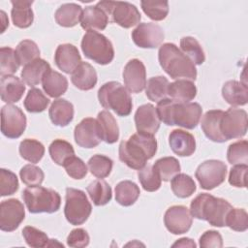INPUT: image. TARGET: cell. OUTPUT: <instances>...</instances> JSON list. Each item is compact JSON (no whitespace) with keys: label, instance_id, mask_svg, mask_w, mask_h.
<instances>
[{"label":"cell","instance_id":"obj_1","mask_svg":"<svg viewBox=\"0 0 248 248\" xmlns=\"http://www.w3.org/2000/svg\"><path fill=\"white\" fill-rule=\"evenodd\" d=\"M156 111L160 121L168 126L194 129L200 122L202 108L198 103L176 102L167 98L158 102Z\"/></svg>","mask_w":248,"mask_h":248},{"label":"cell","instance_id":"obj_2","mask_svg":"<svg viewBox=\"0 0 248 248\" xmlns=\"http://www.w3.org/2000/svg\"><path fill=\"white\" fill-rule=\"evenodd\" d=\"M157 151V140L153 136L137 133L119 144V159L129 168L140 170Z\"/></svg>","mask_w":248,"mask_h":248},{"label":"cell","instance_id":"obj_3","mask_svg":"<svg viewBox=\"0 0 248 248\" xmlns=\"http://www.w3.org/2000/svg\"><path fill=\"white\" fill-rule=\"evenodd\" d=\"M232 208L228 201L202 193L191 202L190 213L196 219L204 220L211 226L222 228L226 226V218Z\"/></svg>","mask_w":248,"mask_h":248},{"label":"cell","instance_id":"obj_4","mask_svg":"<svg viewBox=\"0 0 248 248\" xmlns=\"http://www.w3.org/2000/svg\"><path fill=\"white\" fill-rule=\"evenodd\" d=\"M158 59L163 70L174 79L195 80L197 69L195 64L172 43L163 44L158 51Z\"/></svg>","mask_w":248,"mask_h":248},{"label":"cell","instance_id":"obj_5","mask_svg":"<svg viewBox=\"0 0 248 248\" xmlns=\"http://www.w3.org/2000/svg\"><path fill=\"white\" fill-rule=\"evenodd\" d=\"M98 99L103 108L112 109L119 116L131 113L133 103L129 91L118 81H108L98 90Z\"/></svg>","mask_w":248,"mask_h":248},{"label":"cell","instance_id":"obj_6","mask_svg":"<svg viewBox=\"0 0 248 248\" xmlns=\"http://www.w3.org/2000/svg\"><path fill=\"white\" fill-rule=\"evenodd\" d=\"M22 199L31 213H53L60 208V195L40 185L29 186L22 192Z\"/></svg>","mask_w":248,"mask_h":248},{"label":"cell","instance_id":"obj_7","mask_svg":"<svg viewBox=\"0 0 248 248\" xmlns=\"http://www.w3.org/2000/svg\"><path fill=\"white\" fill-rule=\"evenodd\" d=\"M81 50L85 57L100 65L109 64L114 57L111 42L103 34L87 31L81 40Z\"/></svg>","mask_w":248,"mask_h":248},{"label":"cell","instance_id":"obj_8","mask_svg":"<svg viewBox=\"0 0 248 248\" xmlns=\"http://www.w3.org/2000/svg\"><path fill=\"white\" fill-rule=\"evenodd\" d=\"M64 214L67 221L74 226L83 224L91 214L92 206L85 193L79 189L67 188Z\"/></svg>","mask_w":248,"mask_h":248},{"label":"cell","instance_id":"obj_9","mask_svg":"<svg viewBox=\"0 0 248 248\" xmlns=\"http://www.w3.org/2000/svg\"><path fill=\"white\" fill-rule=\"evenodd\" d=\"M108 16L112 17V21L123 28H131L140 21V14L138 8L129 2L100 1L96 4Z\"/></svg>","mask_w":248,"mask_h":248},{"label":"cell","instance_id":"obj_10","mask_svg":"<svg viewBox=\"0 0 248 248\" xmlns=\"http://www.w3.org/2000/svg\"><path fill=\"white\" fill-rule=\"evenodd\" d=\"M227 175V166L220 160H206L196 170L195 176L201 188L212 190L225 181Z\"/></svg>","mask_w":248,"mask_h":248},{"label":"cell","instance_id":"obj_11","mask_svg":"<svg viewBox=\"0 0 248 248\" xmlns=\"http://www.w3.org/2000/svg\"><path fill=\"white\" fill-rule=\"evenodd\" d=\"M247 112L242 108H230L221 119V132L226 139H240L247 133Z\"/></svg>","mask_w":248,"mask_h":248},{"label":"cell","instance_id":"obj_12","mask_svg":"<svg viewBox=\"0 0 248 248\" xmlns=\"http://www.w3.org/2000/svg\"><path fill=\"white\" fill-rule=\"evenodd\" d=\"M26 128V116L14 105H6L1 108V132L9 139L19 138Z\"/></svg>","mask_w":248,"mask_h":248},{"label":"cell","instance_id":"obj_13","mask_svg":"<svg viewBox=\"0 0 248 248\" xmlns=\"http://www.w3.org/2000/svg\"><path fill=\"white\" fill-rule=\"evenodd\" d=\"M165 34L162 27L152 22L140 23L132 31L133 42L141 48L158 47L164 41Z\"/></svg>","mask_w":248,"mask_h":248},{"label":"cell","instance_id":"obj_14","mask_svg":"<svg viewBox=\"0 0 248 248\" xmlns=\"http://www.w3.org/2000/svg\"><path fill=\"white\" fill-rule=\"evenodd\" d=\"M25 218L23 204L17 199L3 201L0 204V229L13 232L18 228Z\"/></svg>","mask_w":248,"mask_h":248},{"label":"cell","instance_id":"obj_15","mask_svg":"<svg viewBox=\"0 0 248 248\" xmlns=\"http://www.w3.org/2000/svg\"><path fill=\"white\" fill-rule=\"evenodd\" d=\"M193 218L190 210L184 205H173L167 209L164 215V224L167 230L173 234L187 232L192 226Z\"/></svg>","mask_w":248,"mask_h":248},{"label":"cell","instance_id":"obj_16","mask_svg":"<svg viewBox=\"0 0 248 248\" xmlns=\"http://www.w3.org/2000/svg\"><path fill=\"white\" fill-rule=\"evenodd\" d=\"M75 140L78 145L83 148H94L102 140L97 119L87 117L82 119L74 131Z\"/></svg>","mask_w":248,"mask_h":248},{"label":"cell","instance_id":"obj_17","mask_svg":"<svg viewBox=\"0 0 248 248\" xmlns=\"http://www.w3.org/2000/svg\"><path fill=\"white\" fill-rule=\"evenodd\" d=\"M123 80L129 92H141L146 86V70L144 64L137 58L128 61L123 70Z\"/></svg>","mask_w":248,"mask_h":248},{"label":"cell","instance_id":"obj_18","mask_svg":"<svg viewBox=\"0 0 248 248\" xmlns=\"http://www.w3.org/2000/svg\"><path fill=\"white\" fill-rule=\"evenodd\" d=\"M160 122L156 108L151 104H144L136 110L135 123L138 133L153 136L159 130Z\"/></svg>","mask_w":248,"mask_h":248},{"label":"cell","instance_id":"obj_19","mask_svg":"<svg viewBox=\"0 0 248 248\" xmlns=\"http://www.w3.org/2000/svg\"><path fill=\"white\" fill-rule=\"evenodd\" d=\"M54 62L62 72L72 74L82 61L77 46L71 44H62L55 50Z\"/></svg>","mask_w":248,"mask_h":248},{"label":"cell","instance_id":"obj_20","mask_svg":"<svg viewBox=\"0 0 248 248\" xmlns=\"http://www.w3.org/2000/svg\"><path fill=\"white\" fill-rule=\"evenodd\" d=\"M169 144L172 152L180 157L191 156L196 150V140L192 134L175 129L169 136Z\"/></svg>","mask_w":248,"mask_h":248},{"label":"cell","instance_id":"obj_21","mask_svg":"<svg viewBox=\"0 0 248 248\" xmlns=\"http://www.w3.org/2000/svg\"><path fill=\"white\" fill-rule=\"evenodd\" d=\"M224 111L221 109H211L204 113L201 126L205 137L214 142L227 141L221 132V119Z\"/></svg>","mask_w":248,"mask_h":248},{"label":"cell","instance_id":"obj_22","mask_svg":"<svg viewBox=\"0 0 248 248\" xmlns=\"http://www.w3.org/2000/svg\"><path fill=\"white\" fill-rule=\"evenodd\" d=\"M109 19L108 15L98 6H87L82 11L80 17V25L87 31H101L104 30Z\"/></svg>","mask_w":248,"mask_h":248},{"label":"cell","instance_id":"obj_23","mask_svg":"<svg viewBox=\"0 0 248 248\" xmlns=\"http://www.w3.org/2000/svg\"><path fill=\"white\" fill-rule=\"evenodd\" d=\"M25 91L24 82L15 76L1 78L0 94L3 102L13 104L18 102Z\"/></svg>","mask_w":248,"mask_h":248},{"label":"cell","instance_id":"obj_24","mask_svg":"<svg viewBox=\"0 0 248 248\" xmlns=\"http://www.w3.org/2000/svg\"><path fill=\"white\" fill-rule=\"evenodd\" d=\"M71 80L79 90H91L97 83L96 70L89 63L81 62L71 74Z\"/></svg>","mask_w":248,"mask_h":248},{"label":"cell","instance_id":"obj_25","mask_svg":"<svg viewBox=\"0 0 248 248\" xmlns=\"http://www.w3.org/2000/svg\"><path fill=\"white\" fill-rule=\"evenodd\" d=\"M222 96L231 106H244L248 102L247 85L237 80H229L222 87Z\"/></svg>","mask_w":248,"mask_h":248},{"label":"cell","instance_id":"obj_26","mask_svg":"<svg viewBox=\"0 0 248 248\" xmlns=\"http://www.w3.org/2000/svg\"><path fill=\"white\" fill-rule=\"evenodd\" d=\"M48 115L54 125L65 127L74 118V106L66 99L54 100L49 108Z\"/></svg>","mask_w":248,"mask_h":248},{"label":"cell","instance_id":"obj_27","mask_svg":"<svg viewBox=\"0 0 248 248\" xmlns=\"http://www.w3.org/2000/svg\"><path fill=\"white\" fill-rule=\"evenodd\" d=\"M50 69V65L46 60L38 58L23 67L20 77L24 83L33 87L42 82L43 78Z\"/></svg>","mask_w":248,"mask_h":248},{"label":"cell","instance_id":"obj_28","mask_svg":"<svg viewBox=\"0 0 248 248\" xmlns=\"http://www.w3.org/2000/svg\"><path fill=\"white\" fill-rule=\"evenodd\" d=\"M97 122L102 140L107 143H114L119 139V128L114 116L108 110H102L98 113Z\"/></svg>","mask_w":248,"mask_h":248},{"label":"cell","instance_id":"obj_29","mask_svg":"<svg viewBox=\"0 0 248 248\" xmlns=\"http://www.w3.org/2000/svg\"><path fill=\"white\" fill-rule=\"evenodd\" d=\"M13 8L11 11L12 20L15 26L18 28H28L34 20V14L31 9L33 1L16 0L11 1Z\"/></svg>","mask_w":248,"mask_h":248},{"label":"cell","instance_id":"obj_30","mask_svg":"<svg viewBox=\"0 0 248 248\" xmlns=\"http://www.w3.org/2000/svg\"><path fill=\"white\" fill-rule=\"evenodd\" d=\"M44 91L52 98H58L68 89V79L62 74L49 70L42 80Z\"/></svg>","mask_w":248,"mask_h":248},{"label":"cell","instance_id":"obj_31","mask_svg":"<svg viewBox=\"0 0 248 248\" xmlns=\"http://www.w3.org/2000/svg\"><path fill=\"white\" fill-rule=\"evenodd\" d=\"M168 95L176 102H190L197 95V87L192 80L177 79L169 84Z\"/></svg>","mask_w":248,"mask_h":248},{"label":"cell","instance_id":"obj_32","mask_svg":"<svg viewBox=\"0 0 248 248\" xmlns=\"http://www.w3.org/2000/svg\"><path fill=\"white\" fill-rule=\"evenodd\" d=\"M82 9L76 3H66L61 5L54 14L55 21L63 27H74L80 21Z\"/></svg>","mask_w":248,"mask_h":248},{"label":"cell","instance_id":"obj_33","mask_svg":"<svg viewBox=\"0 0 248 248\" xmlns=\"http://www.w3.org/2000/svg\"><path fill=\"white\" fill-rule=\"evenodd\" d=\"M140 194L139 186L131 180H123L115 186V201L122 206L134 204Z\"/></svg>","mask_w":248,"mask_h":248},{"label":"cell","instance_id":"obj_34","mask_svg":"<svg viewBox=\"0 0 248 248\" xmlns=\"http://www.w3.org/2000/svg\"><path fill=\"white\" fill-rule=\"evenodd\" d=\"M86 191L92 200L93 203L97 206H102L108 203L111 200V188L103 179H97L89 183Z\"/></svg>","mask_w":248,"mask_h":248},{"label":"cell","instance_id":"obj_35","mask_svg":"<svg viewBox=\"0 0 248 248\" xmlns=\"http://www.w3.org/2000/svg\"><path fill=\"white\" fill-rule=\"evenodd\" d=\"M169 80L163 76H157L150 78L145 86V94L150 101L160 102L168 98Z\"/></svg>","mask_w":248,"mask_h":248},{"label":"cell","instance_id":"obj_36","mask_svg":"<svg viewBox=\"0 0 248 248\" xmlns=\"http://www.w3.org/2000/svg\"><path fill=\"white\" fill-rule=\"evenodd\" d=\"M170 187L173 194L181 199L192 196L197 188L194 179L186 173L175 174L171 178Z\"/></svg>","mask_w":248,"mask_h":248},{"label":"cell","instance_id":"obj_37","mask_svg":"<svg viewBox=\"0 0 248 248\" xmlns=\"http://www.w3.org/2000/svg\"><path fill=\"white\" fill-rule=\"evenodd\" d=\"M18 151L24 160L30 163H38L45 154V146L34 139H25L19 143Z\"/></svg>","mask_w":248,"mask_h":248},{"label":"cell","instance_id":"obj_38","mask_svg":"<svg viewBox=\"0 0 248 248\" xmlns=\"http://www.w3.org/2000/svg\"><path fill=\"white\" fill-rule=\"evenodd\" d=\"M180 48L182 52L195 64L201 65L205 60L204 51L200 43L193 37L186 36L180 40Z\"/></svg>","mask_w":248,"mask_h":248},{"label":"cell","instance_id":"obj_39","mask_svg":"<svg viewBox=\"0 0 248 248\" xmlns=\"http://www.w3.org/2000/svg\"><path fill=\"white\" fill-rule=\"evenodd\" d=\"M48 152L51 160L59 166H63L67 159L75 155V150L72 144L61 139L54 140L50 143Z\"/></svg>","mask_w":248,"mask_h":248},{"label":"cell","instance_id":"obj_40","mask_svg":"<svg viewBox=\"0 0 248 248\" xmlns=\"http://www.w3.org/2000/svg\"><path fill=\"white\" fill-rule=\"evenodd\" d=\"M161 180L169 181L180 171V164L174 157H163L158 159L153 165Z\"/></svg>","mask_w":248,"mask_h":248},{"label":"cell","instance_id":"obj_41","mask_svg":"<svg viewBox=\"0 0 248 248\" xmlns=\"http://www.w3.org/2000/svg\"><path fill=\"white\" fill-rule=\"evenodd\" d=\"M23 104L28 112L38 113L44 111L47 108L49 99L46 98L39 88H31L28 91Z\"/></svg>","mask_w":248,"mask_h":248},{"label":"cell","instance_id":"obj_42","mask_svg":"<svg viewBox=\"0 0 248 248\" xmlns=\"http://www.w3.org/2000/svg\"><path fill=\"white\" fill-rule=\"evenodd\" d=\"M20 64L16 58V50L9 46H2L0 48V75L1 77L13 76Z\"/></svg>","mask_w":248,"mask_h":248},{"label":"cell","instance_id":"obj_43","mask_svg":"<svg viewBox=\"0 0 248 248\" xmlns=\"http://www.w3.org/2000/svg\"><path fill=\"white\" fill-rule=\"evenodd\" d=\"M87 165H88V169H89L90 172L94 176L102 179V178H105L109 175V173L112 170L113 162L108 156L96 154V155H93L88 160Z\"/></svg>","mask_w":248,"mask_h":248},{"label":"cell","instance_id":"obj_44","mask_svg":"<svg viewBox=\"0 0 248 248\" xmlns=\"http://www.w3.org/2000/svg\"><path fill=\"white\" fill-rule=\"evenodd\" d=\"M16 55L19 64L25 66L40 58V49L35 42L31 40H23L17 45Z\"/></svg>","mask_w":248,"mask_h":248},{"label":"cell","instance_id":"obj_45","mask_svg":"<svg viewBox=\"0 0 248 248\" xmlns=\"http://www.w3.org/2000/svg\"><path fill=\"white\" fill-rule=\"evenodd\" d=\"M140 6L144 14L155 21L163 20L169 14V2L168 1H155V0H143L140 2Z\"/></svg>","mask_w":248,"mask_h":248},{"label":"cell","instance_id":"obj_46","mask_svg":"<svg viewBox=\"0 0 248 248\" xmlns=\"http://www.w3.org/2000/svg\"><path fill=\"white\" fill-rule=\"evenodd\" d=\"M139 180L142 188L147 192H155L161 187V178L154 170L153 165H145L138 171Z\"/></svg>","mask_w":248,"mask_h":248},{"label":"cell","instance_id":"obj_47","mask_svg":"<svg viewBox=\"0 0 248 248\" xmlns=\"http://www.w3.org/2000/svg\"><path fill=\"white\" fill-rule=\"evenodd\" d=\"M227 159L232 165H247L248 162V143L242 140L235 141L228 147Z\"/></svg>","mask_w":248,"mask_h":248},{"label":"cell","instance_id":"obj_48","mask_svg":"<svg viewBox=\"0 0 248 248\" xmlns=\"http://www.w3.org/2000/svg\"><path fill=\"white\" fill-rule=\"evenodd\" d=\"M22 236L27 245L30 247H49L50 239L48 238L46 233L34 227L26 226L25 228H23Z\"/></svg>","mask_w":248,"mask_h":248},{"label":"cell","instance_id":"obj_49","mask_svg":"<svg viewBox=\"0 0 248 248\" xmlns=\"http://www.w3.org/2000/svg\"><path fill=\"white\" fill-rule=\"evenodd\" d=\"M226 226L235 232H245L248 229V214L243 208H232L226 218Z\"/></svg>","mask_w":248,"mask_h":248},{"label":"cell","instance_id":"obj_50","mask_svg":"<svg viewBox=\"0 0 248 248\" xmlns=\"http://www.w3.org/2000/svg\"><path fill=\"white\" fill-rule=\"evenodd\" d=\"M19 176L21 181L27 186L41 185L45 178V173L41 168L35 165H25L19 170Z\"/></svg>","mask_w":248,"mask_h":248},{"label":"cell","instance_id":"obj_51","mask_svg":"<svg viewBox=\"0 0 248 248\" xmlns=\"http://www.w3.org/2000/svg\"><path fill=\"white\" fill-rule=\"evenodd\" d=\"M18 179L16 173L10 170H0V195L2 197L15 194L18 190Z\"/></svg>","mask_w":248,"mask_h":248},{"label":"cell","instance_id":"obj_52","mask_svg":"<svg viewBox=\"0 0 248 248\" xmlns=\"http://www.w3.org/2000/svg\"><path fill=\"white\" fill-rule=\"evenodd\" d=\"M63 167L67 174L74 179H82L87 174V167L85 163L75 155L67 159Z\"/></svg>","mask_w":248,"mask_h":248},{"label":"cell","instance_id":"obj_53","mask_svg":"<svg viewBox=\"0 0 248 248\" xmlns=\"http://www.w3.org/2000/svg\"><path fill=\"white\" fill-rule=\"evenodd\" d=\"M89 234L84 229L81 228L72 230L67 236L68 246L74 248H83L89 244Z\"/></svg>","mask_w":248,"mask_h":248},{"label":"cell","instance_id":"obj_54","mask_svg":"<svg viewBox=\"0 0 248 248\" xmlns=\"http://www.w3.org/2000/svg\"><path fill=\"white\" fill-rule=\"evenodd\" d=\"M247 170V165H234V167L230 170L229 183L234 187L245 188Z\"/></svg>","mask_w":248,"mask_h":248},{"label":"cell","instance_id":"obj_55","mask_svg":"<svg viewBox=\"0 0 248 248\" xmlns=\"http://www.w3.org/2000/svg\"><path fill=\"white\" fill-rule=\"evenodd\" d=\"M199 245L203 248H220L223 246L222 235L217 231H206L201 235Z\"/></svg>","mask_w":248,"mask_h":248},{"label":"cell","instance_id":"obj_56","mask_svg":"<svg viewBox=\"0 0 248 248\" xmlns=\"http://www.w3.org/2000/svg\"><path fill=\"white\" fill-rule=\"evenodd\" d=\"M197 245L194 242L193 239L188 238V237H182L178 239L175 243L172 244V247H193L195 248Z\"/></svg>","mask_w":248,"mask_h":248},{"label":"cell","instance_id":"obj_57","mask_svg":"<svg viewBox=\"0 0 248 248\" xmlns=\"http://www.w3.org/2000/svg\"><path fill=\"white\" fill-rule=\"evenodd\" d=\"M0 15H1V21H2V28H1V33H3L5 31V29L9 26V20L6 16V14L4 11H1L0 12Z\"/></svg>","mask_w":248,"mask_h":248}]
</instances>
